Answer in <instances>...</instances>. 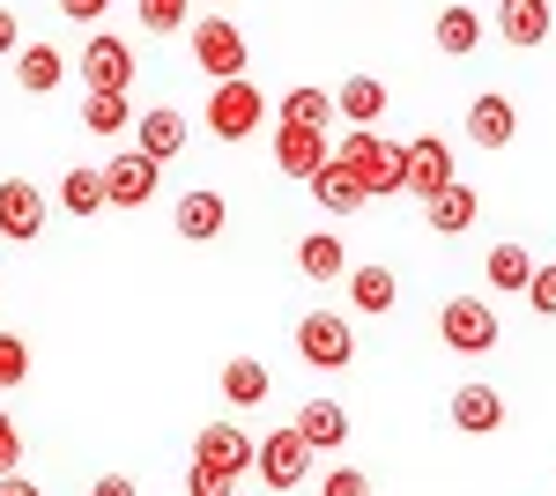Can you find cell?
Returning a JSON list of instances; mask_svg holds the SVG:
<instances>
[{
    "mask_svg": "<svg viewBox=\"0 0 556 496\" xmlns=\"http://www.w3.org/2000/svg\"><path fill=\"white\" fill-rule=\"evenodd\" d=\"M349 164V178L364 186V201H386V193H401V141H386L379 126H356L342 149H334Z\"/></svg>",
    "mask_w": 556,
    "mask_h": 496,
    "instance_id": "6da1fadb",
    "label": "cell"
},
{
    "mask_svg": "<svg viewBox=\"0 0 556 496\" xmlns=\"http://www.w3.org/2000/svg\"><path fill=\"white\" fill-rule=\"evenodd\" d=\"M267 112H275V104L260 97L253 75H230V82H215V89H208V112H201V119H208L215 141H253V126L267 119Z\"/></svg>",
    "mask_w": 556,
    "mask_h": 496,
    "instance_id": "7a4b0ae2",
    "label": "cell"
},
{
    "mask_svg": "<svg viewBox=\"0 0 556 496\" xmlns=\"http://www.w3.org/2000/svg\"><path fill=\"white\" fill-rule=\"evenodd\" d=\"M193 67H201L208 82H230V75H245V67H253V52H245V30H238L230 15H208V23H193Z\"/></svg>",
    "mask_w": 556,
    "mask_h": 496,
    "instance_id": "3957f363",
    "label": "cell"
},
{
    "mask_svg": "<svg viewBox=\"0 0 556 496\" xmlns=\"http://www.w3.org/2000/svg\"><path fill=\"white\" fill-rule=\"evenodd\" d=\"M497 333H505V327H497V311H490L482 296H453V304L438 311V341H445L453 356H490Z\"/></svg>",
    "mask_w": 556,
    "mask_h": 496,
    "instance_id": "277c9868",
    "label": "cell"
},
{
    "mask_svg": "<svg viewBox=\"0 0 556 496\" xmlns=\"http://www.w3.org/2000/svg\"><path fill=\"white\" fill-rule=\"evenodd\" d=\"M298 356L312 371H342L349 356H356V327H349L342 311H304L298 319Z\"/></svg>",
    "mask_w": 556,
    "mask_h": 496,
    "instance_id": "5b68a950",
    "label": "cell"
},
{
    "mask_svg": "<svg viewBox=\"0 0 556 496\" xmlns=\"http://www.w3.org/2000/svg\"><path fill=\"white\" fill-rule=\"evenodd\" d=\"M253 474L267 489H298L304 474H312V445H304L298 430H267L253 445Z\"/></svg>",
    "mask_w": 556,
    "mask_h": 496,
    "instance_id": "8992f818",
    "label": "cell"
},
{
    "mask_svg": "<svg viewBox=\"0 0 556 496\" xmlns=\"http://www.w3.org/2000/svg\"><path fill=\"white\" fill-rule=\"evenodd\" d=\"M156 156H141V149H119V156H112V164L97 170V178H104V207H149L156 201Z\"/></svg>",
    "mask_w": 556,
    "mask_h": 496,
    "instance_id": "52a82bcc",
    "label": "cell"
},
{
    "mask_svg": "<svg viewBox=\"0 0 556 496\" xmlns=\"http://www.w3.org/2000/svg\"><path fill=\"white\" fill-rule=\"evenodd\" d=\"M445 178H460V170H453V149H445L438 133L401 141V193H416V201H424V193H438Z\"/></svg>",
    "mask_w": 556,
    "mask_h": 496,
    "instance_id": "ba28073f",
    "label": "cell"
},
{
    "mask_svg": "<svg viewBox=\"0 0 556 496\" xmlns=\"http://www.w3.org/2000/svg\"><path fill=\"white\" fill-rule=\"evenodd\" d=\"M83 82L89 89H134V44L127 38H112V30H97V38L83 44Z\"/></svg>",
    "mask_w": 556,
    "mask_h": 496,
    "instance_id": "9c48e42d",
    "label": "cell"
},
{
    "mask_svg": "<svg viewBox=\"0 0 556 496\" xmlns=\"http://www.w3.org/2000/svg\"><path fill=\"white\" fill-rule=\"evenodd\" d=\"M0 238H15V245L45 238V193L30 178H0Z\"/></svg>",
    "mask_w": 556,
    "mask_h": 496,
    "instance_id": "30bf717a",
    "label": "cell"
},
{
    "mask_svg": "<svg viewBox=\"0 0 556 496\" xmlns=\"http://www.w3.org/2000/svg\"><path fill=\"white\" fill-rule=\"evenodd\" d=\"M193 459L215 467V474H253V437H245L238 422H208V430L193 437Z\"/></svg>",
    "mask_w": 556,
    "mask_h": 496,
    "instance_id": "8fae6325",
    "label": "cell"
},
{
    "mask_svg": "<svg viewBox=\"0 0 556 496\" xmlns=\"http://www.w3.org/2000/svg\"><path fill=\"white\" fill-rule=\"evenodd\" d=\"M475 186H460V178H445L438 193H424V215H430V238H460V230H475Z\"/></svg>",
    "mask_w": 556,
    "mask_h": 496,
    "instance_id": "7c38bea8",
    "label": "cell"
},
{
    "mask_svg": "<svg viewBox=\"0 0 556 496\" xmlns=\"http://www.w3.org/2000/svg\"><path fill=\"white\" fill-rule=\"evenodd\" d=\"M327 156H334L327 149V126H275V164L290 170V178H312Z\"/></svg>",
    "mask_w": 556,
    "mask_h": 496,
    "instance_id": "4fadbf2b",
    "label": "cell"
},
{
    "mask_svg": "<svg viewBox=\"0 0 556 496\" xmlns=\"http://www.w3.org/2000/svg\"><path fill=\"white\" fill-rule=\"evenodd\" d=\"M453 430L497 437V430H505V393H497V385H460V393H453Z\"/></svg>",
    "mask_w": 556,
    "mask_h": 496,
    "instance_id": "5bb4252c",
    "label": "cell"
},
{
    "mask_svg": "<svg viewBox=\"0 0 556 496\" xmlns=\"http://www.w3.org/2000/svg\"><path fill=\"white\" fill-rule=\"evenodd\" d=\"M519 133V112H513V97H497V89H482L468 104V141L475 149H505Z\"/></svg>",
    "mask_w": 556,
    "mask_h": 496,
    "instance_id": "9a60e30c",
    "label": "cell"
},
{
    "mask_svg": "<svg viewBox=\"0 0 556 496\" xmlns=\"http://www.w3.org/2000/svg\"><path fill=\"white\" fill-rule=\"evenodd\" d=\"M497 38L519 52L549 44V0H497Z\"/></svg>",
    "mask_w": 556,
    "mask_h": 496,
    "instance_id": "2e32d148",
    "label": "cell"
},
{
    "mask_svg": "<svg viewBox=\"0 0 556 496\" xmlns=\"http://www.w3.org/2000/svg\"><path fill=\"white\" fill-rule=\"evenodd\" d=\"M178 238H193V245H208V238H223V222H230V207H223V193H208V186H193L186 201L172 207Z\"/></svg>",
    "mask_w": 556,
    "mask_h": 496,
    "instance_id": "e0dca14e",
    "label": "cell"
},
{
    "mask_svg": "<svg viewBox=\"0 0 556 496\" xmlns=\"http://www.w3.org/2000/svg\"><path fill=\"white\" fill-rule=\"evenodd\" d=\"M290 430H298L312 453H334V445H349V415H342V400H304Z\"/></svg>",
    "mask_w": 556,
    "mask_h": 496,
    "instance_id": "ac0fdd59",
    "label": "cell"
},
{
    "mask_svg": "<svg viewBox=\"0 0 556 496\" xmlns=\"http://www.w3.org/2000/svg\"><path fill=\"white\" fill-rule=\"evenodd\" d=\"M304 186H312V201L327 207V215H356V207H364V186L349 178V164H342V156H327V164L312 170Z\"/></svg>",
    "mask_w": 556,
    "mask_h": 496,
    "instance_id": "d6986e66",
    "label": "cell"
},
{
    "mask_svg": "<svg viewBox=\"0 0 556 496\" xmlns=\"http://www.w3.org/2000/svg\"><path fill=\"white\" fill-rule=\"evenodd\" d=\"M15 82L30 89V97H52V89L67 82V52L60 44H23L15 52Z\"/></svg>",
    "mask_w": 556,
    "mask_h": 496,
    "instance_id": "ffe728a7",
    "label": "cell"
},
{
    "mask_svg": "<svg viewBox=\"0 0 556 496\" xmlns=\"http://www.w3.org/2000/svg\"><path fill=\"white\" fill-rule=\"evenodd\" d=\"M334 119L379 126V119H386V82H379V75H349V82L334 89Z\"/></svg>",
    "mask_w": 556,
    "mask_h": 496,
    "instance_id": "44dd1931",
    "label": "cell"
},
{
    "mask_svg": "<svg viewBox=\"0 0 556 496\" xmlns=\"http://www.w3.org/2000/svg\"><path fill=\"white\" fill-rule=\"evenodd\" d=\"M134 149L156 156V164H172L178 149H186V119H178V112H141V119H134Z\"/></svg>",
    "mask_w": 556,
    "mask_h": 496,
    "instance_id": "7402d4cb",
    "label": "cell"
},
{
    "mask_svg": "<svg viewBox=\"0 0 556 496\" xmlns=\"http://www.w3.org/2000/svg\"><path fill=\"white\" fill-rule=\"evenodd\" d=\"M349 304L371 311V319L393 311V304H401V275H393V267H349Z\"/></svg>",
    "mask_w": 556,
    "mask_h": 496,
    "instance_id": "603a6c76",
    "label": "cell"
},
{
    "mask_svg": "<svg viewBox=\"0 0 556 496\" xmlns=\"http://www.w3.org/2000/svg\"><path fill=\"white\" fill-rule=\"evenodd\" d=\"M430 38H438L445 60H468L475 44H482V15H475V8H438V30H430Z\"/></svg>",
    "mask_w": 556,
    "mask_h": 496,
    "instance_id": "cb8c5ba5",
    "label": "cell"
},
{
    "mask_svg": "<svg viewBox=\"0 0 556 496\" xmlns=\"http://www.w3.org/2000/svg\"><path fill=\"white\" fill-rule=\"evenodd\" d=\"M298 275L304 282H342L349 275V259H342V238H327V230H312L298 245Z\"/></svg>",
    "mask_w": 556,
    "mask_h": 496,
    "instance_id": "d4e9b609",
    "label": "cell"
},
{
    "mask_svg": "<svg viewBox=\"0 0 556 496\" xmlns=\"http://www.w3.org/2000/svg\"><path fill=\"white\" fill-rule=\"evenodd\" d=\"M223 400H230V408H260V400H267V364H260V356H230V364H223Z\"/></svg>",
    "mask_w": 556,
    "mask_h": 496,
    "instance_id": "484cf974",
    "label": "cell"
},
{
    "mask_svg": "<svg viewBox=\"0 0 556 496\" xmlns=\"http://www.w3.org/2000/svg\"><path fill=\"white\" fill-rule=\"evenodd\" d=\"M127 119H134L127 89H89V97H83V126H89V133H119Z\"/></svg>",
    "mask_w": 556,
    "mask_h": 496,
    "instance_id": "4316f807",
    "label": "cell"
},
{
    "mask_svg": "<svg viewBox=\"0 0 556 496\" xmlns=\"http://www.w3.org/2000/svg\"><path fill=\"white\" fill-rule=\"evenodd\" d=\"M327 119H334V97L327 89H290L275 104V126H327Z\"/></svg>",
    "mask_w": 556,
    "mask_h": 496,
    "instance_id": "83f0119b",
    "label": "cell"
},
{
    "mask_svg": "<svg viewBox=\"0 0 556 496\" xmlns=\"http://www.w3.org/2000/svg\"><path fill=\"white\" fill-rule=\"evenodd\" d=\"M60 207H67V215H75V222H83V215H97V207H104V178H97V170H67V178H60Z\"/></svg>",
    "mask_w": 556,
    "mask_h": 496,
    "instance_id": "f1b7e54d",
    "label": "cell"
},
{
    "mask_svg": "<svg viewBox=\"0 0 556 496\" xmlns=\"http://www.w3.org/2000/svg\"><path fill=\"white\" fill-rule=\"evenodd\" d=\"M527 275H534V259H527V245H497V252H490V290L519 296V290H527Z\"/></svg>",
    "mask_w": 556,
    "mask_h": 496,
    "instance_id": "f546056e",
    "label": "cell"
},
{
    "mask_svg": "<svg viewBox=\"0 0 556 496\" xmlns=\"http://www.w3.org/2000/svg\"><path fill=\"white\" fill-rule=\"evenodd\" d=\"M134 15H141V30H156V38H172V30H186V15H193V0H134Z\"/></svg>",
    "mask_w": 556,
    "mask_h": 496,
    "instance_id": "4dcf8cb0",
    "label": "cell"
},
{
    "mask_svg": "<svg viewBox=\"0 0 556 496\" xmlns=\"http://www.w3.org/2000/svg\"><path fill=\"white\" fill-rule=\"evenodd\" d=\"M23 378H30V348H23V333H0V393L23 385Z\"/></svg>",
    "mask_w": 556,
    "mask_h": 496,
    "instance_id": "1f68e13d",
    "label": "cell"
},
{
    "mask_svg": "<svg viewBox=\"0 0 556 496\" xmlns=\"http://www.w3.org/2000/svg\"><path fill=\"white\" fill-rule=\"evenodd\" d=\"M186 496H238V474H215L193 459V474H186Z\"/></svg>",
    "mask_w": 556,
    "mask_h": 496,
    "instance_id": "d6a6232c",
    "label": "cell"
},
{
    "mask_svg": "<svg viewBox=\"0 0 556 496\" xmlns=\"http://www.w3.org/2000/svg\"><path fill=\"white\" fill-rule=\"evenodd\" d=\"M527 304H534V311H542V319H556V267H534V275H527Z\"/></svg>",
    "mask_w": 556,
    "mask_h": 496,
    "instance_id": "836d02e7",
    "label": "cell"
},
{
    "mask_svg": "<svg viewBox=\"0 0 556 496\" xmlns=\"http://www.w3.org/2000/svg\"><path fill=\"white\" fill-rule=\"evenodd\" d=\"M319 496H371V474H364V467H334Z\"/></svg>",
    "mask_w": 556,
    "mask_h": 496,
    "instance_id": "e575fe53",
    "label": "cell"
},
{
    "mask_svg": "<svg viewBox=\"0 0 556 496\" xmlns=\"http://www.w3.org/2000/svg\"><path fill=\"white\" fill-rule=\"evenodd\" d=\"M23 467V430H15V415L0 408V474H15Z\"/></svg>",
    "mask_w": 556,
    "mask_h": 496,
    "instance_id": "d590c367",
    "label": "cell"
},
{
    "mask_svg": "<svg viewBox=\"0 0 556 496\" xmlns=\"http://www.w3.org/2000/svg\"><path fill=\"white\" fill-rule=\"evenodd\" d=\"M104 8H112V0H60V15H67V23H97Z\"/></svg>",
    "mask_w": 556,
    "mask_h": 496,
    "instance_id": "8d00e7d4",
    "label": "cell"
},
{
    "mask_svg": "<svg viewBox=\"0 0 556 496\" xmlns=\"http://www.w3.org/2000/svg\"><path fill=\"white\" fill-rule=\"evenodd\" d=\"M89 496H141V489H134L127 474H97V489H89Z\"/></svg>",
    "mask_w": 556,
    "mask_h": 496,
    "instance_id": "74e56055",
    "label": "cell"
},
{
    "mask_svg": "<svg viewBox=\"0 0 556 496\" xmlns=\"http://www.w3.org/2000/svg\"><path fill=\"white\" fill-rule=\"evenodd\" d=\"M0 496H45L30 474H0Z\"/></svg>",
    "mask_w": 556,
    "mask_h": 496,
    "instance_id": "f35d334b",
    "label": "cell"
},
{
    "mask_svg": "<svg viewBox=\"0 0 556 496\" xmlns=\"http://www.w3.org/2000/svg\"><path fill=\"white\" fill-rule=\"evenodd\" d=\"M0 52H15V8H0Z\"/></svg>",
    "mask_w": 556,
    "mask_h": 496,
    "instance_id": "ab89813d",
    "label": "cell"
}]
</instances>
